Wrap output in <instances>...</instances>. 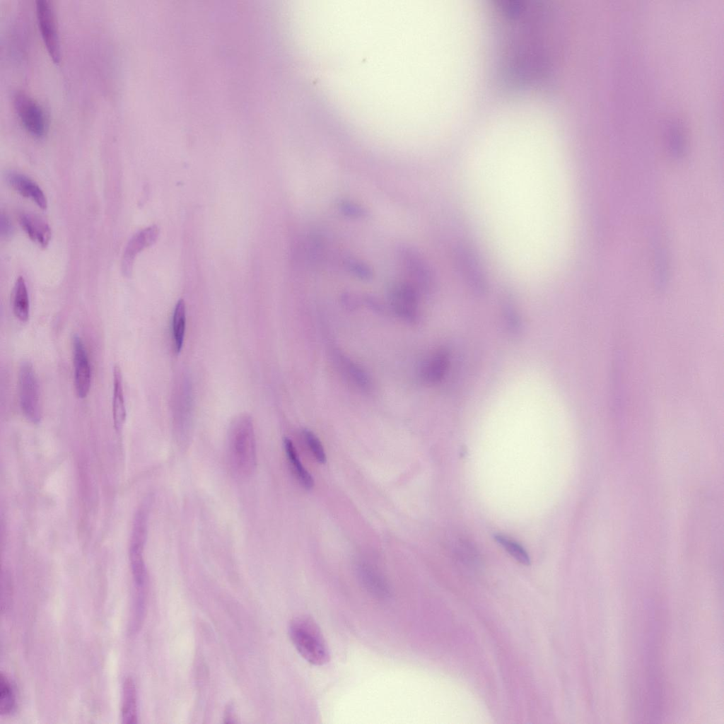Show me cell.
Here are the masks:
<instances>
[{
    "label": "cell",
    "mask_w": 724,
    "mask_h": 724,
    "mask_svg": "<svg viewBox=\"0 0 724 724\" xmlns=\"http://www.w3.org/2000/svg\"><path fill=\"white\" fill-rule=\"evenodd\" d=\"M228 460L233 472L248 477L257 464L256 443L252 421L243 416L234 421L228 436Z\"/></svg>",
    "instance_id": "1"
},
{
    "label": "cell",
    "mask_w": 724,
    "mask_h": 724,
    "mask_svg": "<svg viewBox=\"0 0 724 724\" xmlns=\"http://www.w3.org/2000/svg\"><path fill=\"white\" fill-rule=\"evenodd\" d=\"M288 634L296 649L306 661L315 665L329 662L327 644L317 624L311 617L294 618L290 622Z\"/></svg>",
    "instance_id": "2"
},
{
    "label": "cell",
    "mask_w": 724,
    "mask_h": 724,
    "mask_svg": "<svg viewBox=\"0 0 724 724\" xmlns=\"http://www.w3.org/2000/svg\"><path fill=\"white\" fill-rule=\"evenodd\" d=\"M454 260L468 288L477 296H484L489 291L488 276L474 249L466 243L457 244L454 250Z\"/></svg>",
    "instance_id": "3"
},
{
    "label": "cell",
    "mask_w": 724,
    "mask_h": 724,
    "mask_svg": "<svg viewBox=\"0 0 724 724\" xmlns=\"http://www.w3.org/2000/svg\"><path fill=\"white\" fill-rule=\"evenodd\" d=\"M20 406L25 418L38 424L42 418V409L37 377L32 363H21L18 372Z\"/></svg>",
    "instance_id": "4"
},
{
    "label": "cell",
    "mask_w": 724,
    "mask_h": 724,
    "mask_svg": "<svg viewBox=\"0 0 724 724\" xmlns=\"http://www.w3.org/2000/svg\"><path fill=\"white\" fill-rule=\"evenodd\" d=\"M147 515L145 509H140L135 517L129 549L131 568L135 592H145L146 567L144 561V547L146 535Z\"/></svg>",
    "instance_id": "5"
},
{
    "label": "cell",
    "mask_w": 724,
    "mask_h": 724,
    "mask_svg": "<svg viewBox=\"0 0 724 724\" xmlns=\"http://www.w3.org/2000/svg\"><path fill=\"white\" fill-rule=\"evenodd\" d=\"M13 105L25 129L36 138L43 137L47 129V122L40 105L28 95L21 91L14 93Z\"/></svg>",
    "instance_id": "6"
},
{
    "label": "cell",
    "mask_w": 724,
    "mask_h": 724,
    "mask_svg": "<svg viewBox=\"0 0 724 724\" xmlns=\"http://www.w3.org/2000/svg\"><path fill=\"white\" fill-rule=\"evenodd\" d=\"M35 8L37 24L47 51L53 62L58 63L61 49L54 7L48 0H37Z\"/></svg>",
    "instance_id": "7"
},
{
    "label": "cell",
    "mask_w": 724,
    "mask_h": 724,
    "mask_svg": "<svg viewBox=\"0 0 724 724\" xmlns=\"http://www.w3.org/2000/svg\"><path fill=\"white\" fill-rule=\"evenodd\" d=\"M73 356L74 366V385L77 396L87 397L91 384V369L88 354L80 336L73 337Z\"/></svg>",
    "instance_id": "8"
},
{
    "label": "cell",
    "mask_w": 724,
    "mask_h": 724,
    "mask_svg": "<svg viewBox=\"0 0 724 724\" xmlns=\"http://www.w3.org/2000/svg\"><path fill=\"white\" fill-rule=\"evenodd\" d=\"M158 234V226L153 225L139 230L129 240L122 259V270L125 276H130L137 255L153 245L156 241Z\"/></svg>",
    "instance_id": "9"
},
{
    "label": "cell",
    "mask_w": 724,
    "mask_h": 724,
    "mask_svg": "<svg viewBox=\"0 0 724 724\" xmlns=\"http://www.w3.org/2000/svg\"><path fill=\"white\" fill-rule=\"evenodd\" d=\"M391 301L395 311L402 317L413 321L417 317V293L412 286L395 285L391 293Z\"/></svg>",
    "instance_id": "10"
},
{
    "label": "cell",
    "mask_w": 724,
    "mask_h": 724,
    "mask_svg": "<svg viewBox=\"0 0 724 724\" xmlns=\"http://www.w3.org/2000/svg\"><path fill=\"white\" fill-rule=\"evenodd\" d=\"M9 185L21 196L34 202L40 209H46L47 200L42 189L23 174L11 172L6 175Z\"/></svg>",
    "instance_id": "11"
},
{
    "label": "cell",
    "mask_w": 724,
    "mask_h": 724,
    "mask_svg": "<svg viewBox=\"0 0 724 724\" xmlns=\"http://www.w3.org/2000/svg\"><path fill=\"white\" fill-rule=\"evenodd\" d=\"M18 220L22 229L32 241L44 248L49 245L52 232L43 219L31 213H23Z\"/></svg>",
    "instance_id": "12"
},
{
    "label": "cell",
    "mask_w": 724,
    "mask_h": 724,
    "mask_svg": "<svg viewBox=\"0 0 724 724\" xmlns=\"http://www.w3.org/2000/svg\"><path fill=\"white\" fill-rule=\"evenodd\" d=\"M114 387L112 397V417L114 426L117 432L122 430L127 417L122 375L120 367L115 365L113 370Z\"/></svg>",
    "instance_id": "13"
},
{
    "label": "cell",
    "mask_w": 724,
    "mask_h": 724,
    "mask_svg": "<svg viewBox=\"0 0 724 724\" xmlns=\"http://www.w3.org/2000/svg\"><path fill=\"white\" fill-rule=\"evenodd\" d=\"M121 716L123 723H137L136 691L134 680L130 677H126L122 683Z\"/></svg>",
    "instance_id": "14"
},
{
    "label": "cell",
    "mask_w": 724,
    "mask_h": 724,
    "mask_svg": "<svg viewBox=\"0 0 724 724\" xmlns=\"http://www.w3.org/2000/svg\"><path fill=\"white\" fill-rule=\"evenodd\" d=\"M448 366V354L444 351L437 352L422 364L420 371L421 377L426 383H436L444 376Z\"/></svg>",
    "instance_id": "15"
},
{
    "label": "cell",
    "mask_w": 724,
    "mask_h": 724,
    "mask_svg": "<svg viewBox=\"0 0 724 724\" xmlns=\"http://www.w3.org/2000/svg\"><path fill=\"white\" fill-rule=\"evenodd\" d=\"M358 571L362 583L370 593L382 599L389 597V586L377 571L368 565L361 564Z\"/></svg>",
    "instance_id": "16"
},
{
    "label": "cell",
    "mask_w": 724,
    "mask_h": 724,
    "mask_svg": "<svg viewBox=\"0 0 724 724\" xmlns=\"http://www.w3.org/2000/svg\"><path fill=\"white\" fill-rule=\"evenodd\" d=\"M501 308L504 323L508 332L514 337L522 333V322L513 296L506 293L501 298Z\"/></svg>",
    "instance_id": "17"
},
{
    "label": "cell",
    "mask_w": 724,
    "mask_h": 724,
    "mask_svg": "<svg viewBox=\"0 0 724 724\" xmlns=\"http://www.w3.org/2000/svg\"><path fill=\"white\" fill-rule=\"evenodd\" d=\"M13 310L16 317L22 322H26L30 317V302L25 281L19 276L13 291Z\"/></svg>",
    "instance_id": "18"
},
{
    "label": "cell",
    "mask_w": 724,
    "mask_h": 724,
    "mask_svg": "<svg viewBox=\"0 0 724 724\" xmlns=\"http://www.w3.org/2000/svg\"><path fill=\"white\" fill-rule=\"evenodd\" d=\"M284 447L289 464L299 483L305 489H311L314 486L313 478L299 460L292 441L285 438Z\"/></svg>",
    "instance_id": "19"
},
{
    "label": "cell",
    "mask_w": 724,
    "mask_h": 724,
    "mask_svg": "<svg viewBox=\"0 0 724 724\" xmlns=\"http://www.w3.org/2000/svg\"><path fill=\"white\" fill-rule=\"evenodd\" d=\"M172 322L175 349L179 353L182 348L186 325V309L182 299L179 300L175 306Z\"/></svg>",
    "instance_id": "20"
},
{
    "label": "cell",
    "mask_w": 724,
    "mask_h": 724,
    "mask_svg": "<svg viewBox=\"0 0 724 724\" xmlns=\"http://www.w3.org/2000/svg\"><path fill=\"white\" fill-rule=\"evenodd\" d=\"M16 706L14 688L6 675H0V714L7 716L13 713Z\"/></svg>",
    "instance_id": "21"
},
{
    "label": "cell",
    "mask_w": 724,
    "mask_h": 724,
    "mask_svg": "<svg viewBox=\"0 0 724 724\" xmlns=\"http://www.w3.org/2000/svg\"><path fill=\"white\" fill-rule=\"evenodd\" d=\"M494 539L517 561L525 566L530 564L527 552L518 542L501 534L494 535Z\"/></svg>",
    "instance_id": "22"
},
{
    "label": "cell",
    "mask_w": 724,
    "mask_h": 724,
    "mask_svg": "<svg viewBox=\"0 0 724 724\" xmlns=\"http://www.w3.org/2000/svg\"><path fill=\"white\" fill-rule=\"evenodd\" d=\"M302 433L303 438L315 460L321 464L325 463L326 454L319 438L308 429H304Z\"/></svg>",
    "instance_id": "23"
},
{
    "label": "cell",
    "mask_w": 724,
    "mask_h": 724,
    "mask_svg": "<svg viewBox=\"0 0 724 724\" xmlns=\"http://www.w3.org/2000/svg\"><path fill=\"white\" fill-rule=\"evenodd\" d=\"M344 369L350 378L361 389L368 390L370 387V380L366 373L357 365L351 361L344 362Z\"/></svg>",
    "instance_id": "24"
},
{
    "label": "cell",
    "mask_w": 724,
    "mask_h": 724,
    "mask_svg": "<svg viewBox=\"0 0 724 724\" xmlns=\"http://www.w3.org/2000/svg\"><path fill=\"white\" fill-rule=\"evenodd\" d=\"M13 233V226L8 218L4 215L1 216V234L2 236L8 237Z\"/></svg>",
    "instance_id": "25"
}]
</instances>
